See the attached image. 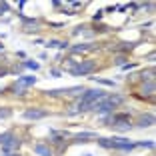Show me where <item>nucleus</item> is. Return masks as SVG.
<instances>
[{
	"mask_svg": "<svg viewBox=\"0 0 156 156\" xmlns=\"http://www.w3.org/2000/svg\"><path fill=\"white\" fill-rule=\"evenodd\" d=\"M92 48V44H76V46H72L70 50L72 52H86V50H90Z\"/></svg>",
	"mask_w": 156,
	"mask_h": 156,
	"instance_id": "9d476101",
	"label": "nucleus"
},
{
	"mask_svg": "<svg viewBox=\"0 0 156 156\" xmlns=\"http://www.w3.org/2000/svg\"><path fill=\"white\" fill-rule=\"evenodd\" d=\"M140 76H142V82H144V80H146V82H148V80H152V78H154V70H146V72H144V70H142V72H140Z\"/></svg>",
	"mask_w": 156,
	"mask_h": 156,
	"instance_id": "f8f14e48",
	"label": "nucleus"
},
{
	"mask_svg": "<svg viewBox=\"0 0 156 156\" xmlns=\"http://www.w3.org/2000/svg\"><path fill=\"white\" fill-rule=\"evenodd\" d=\"M102 12H104V10H98V12L94 14V20H100L102 18Z\"/></svg>",
	"mask_w": 156,
	"mask_h": 156,
	"instance_id": "5701e85b",
	"label": "nucleus"
},
{
	"mask_svg": "<svg viewBox=\"0 0 156 156\" xmlns=\"http://www.w3.org/2000/svg\"><path fill=\"white\" fill-rule=\"evenodd\" d=\"M112 128H116V130H130V124H114V126H112Z\"/></svg>",
	"mask_w": 156,
	"mask_h": 156,
	"instance_id": "dca6fc26",
	"label": "nucleus"
},
{
	"mask_svg": "<svg viewBox=\"0 0 156 156\" xmlns=\"http://www.w3.org/2000/svg\"><path fill=\"white\" fill-rule=\"evenodd\" d=\"M50 74H52V76H54V78H60V76H62V72H60V70H50Z\"/></svg>",
	"mask_w": 156,
	"mask_h": 156,
	"instance_id": "4be33fe9",
	"label": "nucleus"
},
{
	"mask_svg": "<svg viewBox=\"0 0 156 156\" xmlns=\"http://www.w3.org/2000/svg\"><path fill=\"white\" fill-rule=\"evenodd\" d=\"M2 50H4V44H0V52H2Z\"/></svg>",
	"mask_w": 156,
	"mask_h": 156,
	"instance_id": "bb28decb",
	"label": "nucleus"
},
{
	"mask_svg": "<svg viewBox=\"0 0 156 156\" xmlns=\"http://www.w3.org/2000/svg\"><path fill=\"white\" fill-rule=\"evenodd\" d=\"M18 82H22L24 86H32L36 84V76H18Z\"/></svg>",
	"mask_w": 156,
	"mask_h": 156,
	"instance_id": "0eeeda50",
	"label": "nucleus"
},
{
	"mask_svg": "<svg viewBox=\"0 0 156 156\" xmlns=\"http://www.w3.org/2000/svg\"><path fill=\"white\" fill-rule=\"evenodd\" d=\"M22 64H24V68H30V70H38V68H40V64L34 62V60H24Z\"/></svg>",
	"mask_w": 156,
	"mask_h": 156,
	"instance_id": "9b49d317",
	"label": "nucleus"
},
{
	"mask_svg": "<svg viewBox=\"0 0 156 156\" xmlns=\"http://www.w3.org/2000/svg\"><path fill=\"white\" fill-rule=\"evenodd\" d=\"M114 10H118V6H108V8H106V12H114Z\"/></svg>",
	"mask_w": 156,
	"mask_h": 156,
	"instance_id": "b1692460",
	"label": "nucleus"
},
{
	"mask_svg": "<svg viewBox=\"0 0 156 156\" xmlns=\"http://www.w3.org/2000/svg\"><path fill=\"white\" fill-rule=\"evenodd\" d=\"M94 82H98V84H102V86H116V82L114 80H104V78H96V76H90Z\"/></svg>",
	"mask_w": 156,
	"mask_h": 156,
	"instance_id": "1a4fd4ad",
	"label": "nucleus"
},
{
	"mask_svg": "<svg viewBox=\"0 0 156 156\" xmlns=\"http://www.w3.org/2000/svg\"><path fill=\"white\" fill-rule=\"evenodd\" d=\"M10 136H12V134H10V132H4V134H0V146H2V144H4V142H6V140H8Z\"/></svg>",
	"mask_w": 156,
	"mask_h": 156,
	"instance_id": "a211bd4d",
	"label": "nucleus"
},
{
	"mask_svg": "<svg viewBox=\"0 0 156 156\" xmlns=\"http://www.w3.org/2000/svg\"><path fill=\"white\" fill-rule=\"evenodd\" d=\"M34 152H36V154H40V156H52V150L48 146H44V144H38V146L34 148Z\"/></svg>",
	"mask_w": 156,
	"mask_h": 156,
	"instance_id": "423d86ee",
	"label": "nucleus"
},
{
	"mask_svg": "<svg viewBox=\"0 0 156 156\" xmlns=\"http://www.w3.org/2000/svg\"><path fill=\"white\" fill-rule=\"evenodd\" d=\"M0 14H2V12H0Z\"/></svg>",
	"mask_w": 156,
	"mask_h": 156,
	"instance_id": "cd10ccee",
	"label": "nucleus"
},
{
	"mask_svg": "<svg viewBox=\"0 0 156 156\" xmlns=\"http://www.w3.org/2000/svg\"><path fill=\"white\" fill-rule=\"evenodd\" d=\"M96 134L94 132H80V134H76V140L80 142V140H86V138H94Z\"/></svg>",
	"mask_w": 156,
	"mask_h": 156,
	"instance_id": "ddd939ff",
	"label": "nucleus"
},
{
	"mask_svg": "<svg viewBox=\"0 0 156 156\" xmlns=\"http://www.w3.org/2000/svg\"><path fill=\"white\" fill-rule=\"evenodd\" d=\"M26 88H28V86H24V84H22V82H18V80H16V82L12 84L14 94H24V92H26Z\"/></svg>",
	"mask_w": 156,
	"mask_h": 156,
	"instance_id": "6e6552de",
	"label": "nucleus"
},
{
	"mask_svg": "<svg viewBox=\"0 0 156 156\" xmlns=\"http://www.w3.org/2000/svg\"><path fill=\"white\" fill-rule=\"evenodd\" d=\"M10 116H12L10 108H0V118H10Z\"/></svg>",
	"mask_w": 156,
	"mask_h": 156,
	"instance_id": "4468645a",
	"label": "nucleus"
},
{
	"mask_svg": "<svg viewBox=\"0 0 156 156\" xmlns=\"http://www.w3.org/2000/svg\"><path fill=\"white\" fill-rule=\"evenodd\" d=\"M138 126H140V128H150V126H154V116L152 114H142L140 118H138Z\"/></svg>",
	"mask_w": 156,
	"mask_h": 156,
	"instance_id": "20e7f679",
	"label": "nucleus"
},
{
	"mask_svg": "<svg viewBox=\"0 0 156 156\" xmlns=\"http://www.w3.org/2000/svg\"><path fill=\"white\" fill-rule=\"evenodd\" d=\"M48 112L46 110H38V108H30V110L24 112V118L26 120H38V118H46Z\"/></svg>",
	"mask_w": 156,
	"mask_h": 156,
	"instance_id": "7ed1b4c3",
	"label": "nucleus"
},
{
	"mask_svg": "<svg viewBox=\"0 0 156 156\" xmlns=\"http://www.w3.org/2000/svg\"><path fill=\"white\" fill-rule=\"evenodd\" d=\"M56 46H60L58 40H48L46 42V48H56Z\"/></svg>",
	"mask_w": 156,
	"mask_h": 156,
	"instance_id": "aec40b11",
	"label": "nucleus"
},
{
	"mask_svg": "<svg viewBox=\"0 0 156 156\" xmlns=\"http://www.w3.org/2000/svg\"><path fill=\"white\" fill-rule=\"evenodd\" d=\"M94 68H96V62H94V60H84V62L74 66L70 72H72L74 76H86V74H90Z\"/></svg>",
	"mask_w": 156,
	"mask_h": 156,
	"instance_id": "f257e3e1",
	"label": "nucleus"
},
{
	"mask_svg": "<svg viewBox=\"0 0 156 156\" xmlns=\"http://www.w3.org/2000/svg\"><path fill=\"white\" fill-rule=\"evenodd\" d=\"M6 74H8V70H6V68H2V70H0V76H6Z\"/></svg>",
	"mask_w": 156,
	"mask_h": 156,
	"instance_id": "393cba45",
	"label": "nucleus"
},
{
	"mask_svg": "<svg viewBox=\"0 0 156 156\" xmlns=\"http://www.w3.org/2000/svg\"><path fill=\"white\" fill-rule=\"evenodd\" d=\"M140 92H142L144 96H152V94H154V80L142 82V86H140Z\"/></svg>",
	"mask_w": 156,
	"mask_h": 156,
	"instance_id": "39448f33",
	"label": "nucleus"
},
{
	"mask_svg": "<svg viewBox=\"0 0 156 156\" xmlns=\"http://www.w3.org/2000/svg\"><path fill=\"white\" fill-rule=\"evenodd\" d=\"M120 68H124V70H132V68H136V62H128V64L120 66Z\"/></svg>",
	"mask_w": 156,
	"mask_h": 156,
	"instance_id": "412c9836",
	"label": "nucleus"
},
{
	"mask_svg": "<svg viewBox=\"0 0 156 156\" xmlns=\"http://www.w3.org/2000/svg\"><path fill=\"white\" fill-rule=\"evenodd\" d=\"M154 148V142L152 140H146V142H136V148Z\"/></svg>",
	"mask_w": 156,
	"mask_h": 156,
	"instance_id": "2eb2a0df",
	"label": "nucleus"
},
{
	"mask_svg": "<svg viewBox=\"0 0 156 156\" xmlns=\"http://www.w3.org/2000/svg\"><path fill=\"white\" fill-rule=\"evenodd\" d=\"M8 10H10V4H8V2H0V12L4 14V12H8Z\"/></svg>",
	"mask_w": 156,
	"mask_h": 156,
	"instance_id": "6ab92c4d",
	"label": "nucleus"
},
{
	"mask_svg": "<svg viewBox=\"0 0 156 156\" xmlns=\"http://www.w3.org/2000/svg\"><path fill=\"white\" fill-rule=\"evenodd\" d=\"M20 138H16V136H10L8 140H6L4 144H2V150H4V154H8V152H16L20 148Z\"/></svg>",
	"mask_w": 156,
	"mask_h": 156,
	"instance_id": "f03ea898",
	"label": "nucleus"
},
{
	"mask_svg": "<svg viewBox=\"0 0 156 156\" xmlns=\"http://www.w3.org/2000/svg\"><path fill=\"white\" fill-rule=\"evenodd\" d=\"M4 156H18L16 152H8V154H4Z\"/></svg>",
	"mask_w": 156,
	"mask_h": 156,
	"instance_id": "a878e982",
	"label": "nucleus"
},
{
	"mask_svg": "<svg viewBox=\"0 0 156 156\" xmlns=\"http://www.w3.org/2000/svg\"><path fill=\"white\" fill-rule=\"evenodd\" d=\"M114 62H116V66H124L126 64V56H116Z\"/></svg>",
	"mask_w": 156,
	"mask_h": 156,
	"instance_id": "f3484780",
	"label": "nucleus"
}]
</instances>
